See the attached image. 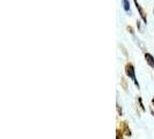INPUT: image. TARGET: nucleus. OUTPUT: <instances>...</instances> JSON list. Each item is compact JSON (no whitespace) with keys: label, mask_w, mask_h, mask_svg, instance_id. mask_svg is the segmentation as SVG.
Segmentation results:
<instances>
[{"label":"nucleus","mask_w":154,"mask_h":139,"mask_svg":"<svg viewBox=\"0 0 154 139\" xmlns=\"http://www.w3.org/2000/svg\"><path fill=\"white\" fill-rule=\"evenodd\" d=\"M124 70H125V74H126V77L130 78V79L132 80V82L134 84V86H136L138 89H140V85H139L138 80H137V77H136V69H134V65L130 62L126 63Z\"/></svg>","instance_id":"obj_1"},{"label":"nucleus","mask_w":154,"mask_h":139,"mask_svg":"<svg viewBox=\"0 0 154 139\" xmlns=\"http://www.w3.org/2000/svg\"><path fill=\"white\" fill-rule=\"evenodd\" d=\"M133 4H134V6H136L137 11H138L139 16H140L141 21L144 22V24H147V14H146V12H145V9H144L143 6L138 2V0H133Z\"/></svg>","instance_id":"obj_2"},{"label":"nucleus","mask_w":154,"mask_h":139,"mask_svg":"<svg viewBox=\"0 0 154 139\" xmlns=\"http://www.w3.org/2000/svg\"><path fill=\"white\" fill-rule=\"evenodd\" d=\"M119 125H121L119 129L123 131L124 136H126V137H131L132 131H131V129H130V126H129V123H128L126 121H122V122L119 123Z\"/></svg>","instance_id":"obj_3"},{"label":"nucleus","mask_w":154,"mask_h":139,"mask_svg":"<svg viewBox=\"0 0 154 139\" xmlns=\"http://www.w3.org/2000/svg\"><path fill=\"white\" fill-rule=\"evenodd\" d=\"M144 57H145V60H146V63L148 64V66L152 67V69H154V57L153 56L149 54V52H145Z\"/></svg>","instance_id":"obj_4"},{"label":"nucleus","mask_w":154,"mask_h":139,"mask_svg":"<svg viewBox=\"0 0 154 139\" xmlns=\"http://www.w3.org/2000/svg\"><path fill=\"white\" fill-rule=\"evenodd\" d=\"M122 5H123L124 11L130 15V14H131V5H130V0H122Z\"/></svg>","instance_id":"obj_5"},{"label":"nucleus","mask_w":154,"mask_h":139,"mask_svg":"<svg viewBox=\"0 0 154 139\" xmlns=\"http://www.w3.org/2000/svg\"><path fill=\"white\" fill-rule=\"evenodd\" d=\"M116 139H124V133L119 128L116 130Z\"/></svg>","instance_id":"obj_6"},{"label":"nucleus","mask_w":154,"mask_h":139,"mask_svg":"<svg viewBox=\"0 0 154 139\" xmlns=\"http://www.w3.org/2000/svg\"><path fill=\"white\" fill-rule=\"evenodd\" d=\"M138 103H139L140 109L145 113V111H146V108H145V104H144V102H143V97H141V96H138Z\"/></svg>","instance_id":"obj_7"},{"label":"nucleus","mask_w":154,"mask_h":139,"mask_svg":"<svg viewBox=\"0 0 154 139\" xmlns=\"http://www.w3.org/2000/svg\"><path fill=\"white\" fill-rule=\"evenodd\" d=\"M116 109H117L118 116H123V110H122V107L119 106V103H117V104H116Z\"/></svg>","instance_id":"obj_8"},{"label":"nucleus","mask_w":154,"mask_h":139,"mask_svg":"<svg viewBox=\"0 0 154 139\" xmlns=\"http://www.w3.org/2000/svg\"><path fill=\"white\" fill-rule=\"evenodd\" d=\"M126 30L129 31L130 34H132V35H134V31H133V28H132L131 26H128V27H126Z\"/></svg>","instance_id":"obj_9"},{"label":"nucleus","mask_w":154,"mask_h":139,"mask_svg":"<svg viewBox=\"0 0 154 139\" xmlns=\"http://www.w3.org/2000/svg\"><path fill=\"white\" fill-rule=\"evenodd\" d=\"M137 28H138L139 30H141V24H140V21L137 20Z\"/></svg>","instance_id":"obj_10"},{"label":"nucleus","mask_w":154,"mask_h":139,"mask_svg":"<svg viewBox=\"0 0 154 139\" xmlns=\"http://www.w3.org/2000/svg\"><path fill=\"white\" fill-rule=\"evenodd\" d=\"M122 82H123L124 89H128V87H126V82H125V80H124V78H122Z\"/></svg>","instance_id":"obj_11"},{"label":"nucleus","mask_w":154,"mask_h":139,"mask_svg":"<svg viewBox=\"0 0 154 139\" xmlns=\"http://www.w3.org/2000/svg\"><path fill=\"white\" fill-rule=\"evenodd\" d=\"M149 111H151V114H152V116L154 117V109H153V108H151V109H149Z\"/></svg>","instance_id":"obj_12"},{"label":"nucleus","mask_w":154,"mask_h":139,"mask_svg":"<svg viewBox=\"0 0 154 139\" xmlns=\"http://www.w3.org/2000/svg\"><path fill=\"white\" fill-rule=\"evenodd\" d=\"M152 106H153V108H154V97L152 99Z\"/></svg>","instance_id":"obj_13"},{"label":"nucleus","mask_w":154,"mask_h":139,"mask_svg":"<svg viewBox=\"0 0 154 139\" xmlns=\"http://www.w3.org/2000/svg\"><path fill=\"white\" fill-rule=\"evenodd\" d=\"M153 14H154V7H153Z\"/></svg>","instance_id":"obj_14"}]
</instances>
